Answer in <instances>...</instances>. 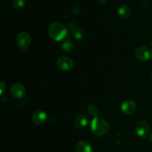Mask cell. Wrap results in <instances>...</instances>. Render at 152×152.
<instances>
[{
  "label": "cell",
  "mask_w": 152,
  "mask_h": 152,
  "mask_svg": "<svg viewBox=\"0 0 152 152\" xmlns=\"http://www.w3.org/2000/svg\"><path fill=\"white\" fill-rule=\"evenodd\" d=\"M148 140H149V142H152V133L149 135V137H148Z\"/></svg>",
  "instance_id": "ffe728a7"
},
{
  "label": "cell",
  "mask_w": 152,
  "mask_h": 152,
  "mask_svg": "<svg viewBox=\"0 0 152 152\" xmlns=\"http://www.w3.org/2000/svg\"><path fill=\"white\" fill-rule=\"evenodd\" d=\"M16 45L20 50H25L30 47L31 43V37L27 32H21L16 36Z\"/></svg>",
  "instance_id": "277c9868"
},
{
  "label": "cell",
  "mask_w": 152,
  "mask_h": 152,
  "mask_svg": "<svg viewBox=\"0 0 152 152\" xmlns=\"http://www.w3.org/2000/svg\"><path fill=\"white\" fill-rule=\"evenodd\" d=\"M48 33L53 41L64 42L68 38L69 30L61 22H53L48 26Z\"/></svg>",
  "instance_id": "6da1fadb"
},
{
  "label": "cell",
  "mask_w": 152,
  "mask_h": 152,
  "mask_svg": "<svg viewBox=\"0 0 152 152\" xmlns=\"http://www.w3.org/2000/svg\"><path fill=\"white\" fill-rule=\"evenodd\" d=\"M88 118L87 116L84 115V114H81V115L78 116L77 118L74 120V124L75 126L78 129H84L88 124Z\"/></svg>",
  "instance_id": "7c38bea8"
},
{
  "label": "cell",
  "mask_w": 152,
  "mask_h": 152,
  "mask_svg": "<svg viewBox=\"0 0 152 152\" xmlns=\"http://www.w3.org/2000/svg\"><path fill=\"white\" fill-rule=\"evenodd\" d=\"M90 130L95 136H104L108 131V123L102 117H94L90 123Z\"/></svg>",
  "instance_id": "7a4b0ae2"
},
{
  "label": "cell",
  "mask_w": 152,
  "mask_h": 152,
  "mask_svg": "<svg viewBox=\"0 0 152 152\" xmlns=\"http://www.w3.org/2000/svg\"><path fill=\"white\" fill-rule=\"evenodd\" d=\"M74 43L70 40H65L62 42V45H61V48L64 50V51H71L74 48Z\"/></svg>",
  "instance_id": "5bb4252c"
},
{
  "label": "cell",
  "mask_w": 152,
  "mask_h": 152,
  "mask_svg": "<svg viewBox=\"0 0 152 152\" xmlns=\"http://www.w3.org/2000/svg\"><path fill=\"white\" fill-rule=\"evenodd\" d=\"M151 48H152V39L151 40Z\"/></svg>",
  "instance_id": "44dd1931"
},
{
  "label": "cell",
  "mask_w": 152,
  "mask_h": 152,
  "mask_svg": "<svg viewBox=\"0 0 152 152\" xmlns=\"http://www.w3.org/2000/svg\"><path fill=\"white\" fill-rule=\"evenodd\" d=\"M48 115L45 111L39 110V111H37L34 113L32 116V121L35 125L40 126L46 121Z\"/></svg>",
  "instance_id": "9c48e42d"
},
{
  "label": "cell",
  "mask_w": 152,
  "mask_h": 152,
  "mask_svg": "<svg viewBox=\"0 0 152 152\" xmlns=\"http://www.w3.org/2000/svg\"><path fill=\"white\" fill-rule=\"evenodd\" d=\"M137 110V103L133 99H127L121 105V111L126 114H132Z\"/></svg>",
  "instance_id": "ba28073f"
},
{
  "label": "cell",
  "mask_w": 152,
  "mask_h": 152,
  "mask_svg": "<svg viewBox=\"0 0 152 152\" xmlns=\"http://www.w3.org/2000/svg\"><path fill=\"white\" fill-rule=\"evenodd\" d=\"M96 1H97L99 4H105V3L108 2V0H96Z\"/></svg>",
  "instance_id": "d6986e66"
},
{
  "label": "cell",
  "mask_w": 152,
  "mask_h": 152,
  "mask_svg": "<svg viewBox=\"0 0 152 152\" xmlns=\"http://www.w3.org/2000/svg\"><path fill=\"white\" fill-rule=\"evenodd\" d=\"M26 88L21 83H13L10 88V93L16 99H21L26 94Z\"/></svg>",
  "instance_id": "52a82bcc"
},
{
  "label": "cell",
  "mask_w": 152,
  "mask_h": 152,
  "mask_svg": "<svg viewBox=\"0 0 152 152\" xmlns=\"http://www.w3.org/2000/svg\"><path fill=\"white\" fill-rule=\"evenodd\" d=\"M151 130L150 124L145 120H140L135 125L134 131L136 134L141 138H145L148 136Z\"/></svg>",
  "instance_id": "5b68a950"
},
{
  "label": "cell",
  "mask_w": 152,
  "mask_h": 152,
  "mask_svg": "<svg viewBox=\"0 0 152 152\" xmlns=\"http://www.w3.org/2000/svg\"><path fill=\"white\" fill-rule=\"evenodd\" d=\"M117 13H118V15L120 16V18L127 19L131 15V9L129 6L123 4V5H121L119 7Z\"/></svg>",
  "instance_id": "4fadbf2b"
},
{
  "label": "cell",
  "mask_w": 152,
  "mask_h": 152,
  "mask_svg": "<svg viewBox=\"0 0 152 152\" xmlns=\"http://www.w3.org/2000/svg\"><path fill=\"white\" fill-rule=\"evenodd\" d=\"M76 152H92V147L88 141L80 140L76 145Z\"/></svg>",
  "instance_id": "8fae6325"
},
{
  "label": "cell",
  "mask_w": 152,
  "mask_h": 152,
  "mask_svg": "<svg viewBox=\"0 0 152 152\" xmlns=\"http://www.w3.org/2000/svg\"><path fill=\"white\" fill-rule=\"evenodd\" d=\"M151 78H152V72H151Z\"/></svg>",
  "instance_id": "7402d4cb"
},
{
  "label": "cell",
  "mask_w": 152,
  "mask_h": 152,
  "mask_svg": "<svg viewBox=\"0 0 152 152\" xmlns=\"http://www.w3.org/2000/svg\"><path fill=\"white\" fill-rule=\"evenodd\" d=\"M80 11V6L78 4H76L75 6H74V7L72 8V13L74 14H78Z\"/></svg>",
  "instance_id": "ac0fdd59"
},
{
  "label": "cell",
  "mask_w": 152,
  "mask_h": 152,
  "mask_svg": "<svg viewBox=\"0 0 152 152\" xmlns=\"http://www.w3.org/2000/svg\"><path fill=\"white\" fill-rule=\"evenodd\" d=\"M57 67L63 71H69L74 68V62L70 57L66 56H60L56 61Z\"/></svg>",
  "instance_id": "8992f818"
},
{
  "label": "cell",
  "mask_w": 152,
  "mask_h": 152,
  "mask_svg": "<svg viewBox=\"0 0 152 152\" xmlns=\"http://www.w3.org/2000/svg\"><path fill=\"white\" fill-rule=\"evenodd\" d=\"M134 56L137 60L146 62L152 59V49L146 45L140 46L135 50Z\"/></svg>",
  "instance_id": "3957f363"
},
{
  "label": "cell",
  "mask_w": 152,
  "mask_h": 152,
  "mask_svg": "<svg viewBox=\"0 0 152 152\" xmlns=\"http://www.w3.org/2000/svg\"><path fill=\"white\" fill-rule=\"evenodd\" d=\"M0 85H1V95H3L6 91V85L4 82L2 81V80L0 82Z\"/></svg>",
  "instance_id": "e0dca14e"
},
{
  "label": "cell",
  "mask_w": 152,
  "mask_h": 152,
  "mask_svg": "<svg viewBox=\"0 0 152 152\" xmlns=\"http://www.w3.org/2000/svg\"><path fill=\"white\" fill-rule=\"evenodd\" d=\"M13 7L15 9H21L25 6V0H13Z\"/></svg>",
  "instance_id": "2e32d148"
},
{
  "label": "cell",
  "mask_w": 152,
  "mask_h": 152,
  "mask_svg": "<svg viewBox=\"0 0 152 152\" xmlns=\"http://www.w3.org/2000/svg\"><path fill=\"white\" fill-rule=\"evenodd\" d=\"M88 112L91 114L93 117H98V113H99V110L96 107V105L94 104H91L88 106Z\"/></svg>",
  "instance_id": "9a60e30c"
},
{
  "label": "cell",
  "mask_w": 152,
  "mask_h": 152,
  "mask_svg": "<svg viewBox=\"0 0 152 152\" xmlns=\"http://www.w3.org/2000/svg\"><path fill=\"white\" fill-rule=\"evenodd\" d=\"M68 30H70L71 33V35L73 36L76 39H81L83 37V31L80 28H78L77 24L75 22H72L68 24Z\"/></svg>",
  "instance_id": "30bf717a"
}]
</instances>
